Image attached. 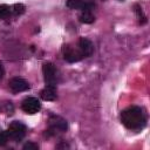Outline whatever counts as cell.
Masks as SVG:
<instances>
[{
	"label": "cell",
	"instance_id": "cell-1",
	"mask_svg": "<svg viewBox=\"0 0 150 150\" xmlns=\"http://www.w3.org/2000/svg\"><path fill=\"white\" fill-rule=\"evenodd\" d=\"M145 116L139 107H129L121 114V122L131 130H139L145 125Z\"/></svg>",
	"mask_w": 150,
	"mask_h": 150
},
{
	"label": "cell",
	"instance_id": "cell-13",
	"mask_svg": "<svg viewBox=\"0 0 150 150\" xmlns=\"http://www.w3.org/2000/svg\"><path fill=\"white\" fill-rule=\"evenodd\" d=\"M13 12H14L15 15H20L25 12V6L22 4H15L13 6Z\"/></svg>",
	"mask_w": 150,
	"mask_h": 150
},
{
	"label": "cell",
	"instance_id": "cell-16",
	"mask_svg": "<svg viewBox=\"0 0 150 150\" xmlns=\"http://www.w3.org/2000/svg\"><path fill=\"white\" fill-rule=\"evenodd\" d=\"M4 75H5V69H4V66H2V63L0 62V80L4 77Z\"/></svg>",
	"mask_w": 150,
	"mask_h": 150
},
{
	"label": "cell",
	"instance_id": "cell-5",
	"mask_svg": "<svg viewBox=\"0 0 150 150\" xmlns=\"http://www.w3.org/2000/svg\"><path fill=\"white\" fill-rule=\"evenodd\" d=\"M77 47H79L77 49H79V52L81 53L82 57H88V56H90V55L93 54V52H94V45H93V42H91L90 40L86 39V38H81V39L79 40Z\"/></svg>",
	"mask_w": 150,
	"mask_h": 150
},
{
	"label": "cell",
	"instance_id": "cell-3",
	"mask_svg": "<svg viewBox=\"0 0 150 150\" xmlns=\"http://www.w3.org/2000/svg\"><path fill=\"white\" fill-rule=\"evenodd\" d=\"M42 71H43V77H45V82L46 84H50V86H56V81H57V71L56 68L53 63L50 62H46L42 67Z\"/></svg>",
	"mask_w": 150,
	"mask_h": 150
},
{
	"label": "cell",
	"instance_id": "cell-12",
	"mask_svg": "<svg viewBox=\"0 0 150 150\" xmlns=\"http://www.w3.org/2000/svg\"><path fill=\"white\" fill-rule=\"evenodd\" d=\"M9 13H11V8L7 5H0V18L1 19L7 18Z\"/></svg>",
	"mask_w": 150,
	"mask_h": 150
},
{
	"label": "cell",
	"instance_id": "cell-8",
	"mask_svg": "<svg viewBox=\"0 0 150 150\" xmlns=\"http://www.w3.org/2000/svg\"><path fill=\"white\" fill-rule=\"evenodd\" d=\"M67 7L71 9L90 11L94 7V4L88 0H67Z\"/></svg>",
	"mask_w": 150,
	"mask_h": 150
},
{
	"label": "cell",
	"instance_id": "cell-6",
	"mask_svg": "<svg viewBox=\"0 0 150 150\" xmlns=\"http://www.w3.org/2000/svg\"><path fill=\"white\" fill-rule=\"evenodd\" d=\"M63 57L68 62H77L81 59H83L81 53L79 52V49H74L69 45H66L63 47Z\"/></svg>",
	"mask_w": 150,
	"mask_h": 150
},
{
	"label": "cell",
	"instance_id": "cell-10",
	"mask_svg": "<svg viewBox=\"0 0 150 150\" xmlns=\"http://www.w3.org/2000/svg\"><path fill=\"white\" fill-rule=\"evenodd\" d=\"M40 95L45 101H54L56 98V86L46 84V87L41 90Z\"/></svg>",
	"mask_w": 150,
	"mask_h": 150
},
{
	"label": "cell",
	"instance_id": "cell-4",
	"mask_svg": "<svg viewBox=\"0 0 150 150\" xmlns=\"http://www.w3.org/2000/svg\"><path fill=\"white\" fill-rule=\"evenodd\" d=\"M21 108L25 112L33 115L41 109V103L36 97H26L21 103Z\"/></svg>",
	"mask_w": 150,
	"mask_h": 150
},
{
	"label": "cell",
	"instance_id": "cell-7",
	"mask_svg": "<svg viewBox=\"0 0 150 150\" xmlns=\"http://www.w3.org/2000/svg\"><path fill=\"white\" fill-rule=\"evenodd\" d=\"M49 127L53 130H59V131H66L68 125H67V121L63 120L61 116H56V115H52L49 117Z\"/></svg>",
	"mask_w": 150,
	"mask_h": 150
},
{
	"label": "cell",
	"instance_id": "cell-11",
	"mask_svg": "<svg viewBox=\"0 0 150 150\" xmlns=\"http://www.w3.org/2000/svg\"><path fill=\"white\" fill-rule=\"evenodd\" d=\"M94 20H95V16L91 14L90 11H83L80 14V21L83 23H91L94 22Z\"/></svg>",
	"mask_w": 150,
	"mask_h": 150
},
{
	"label": "cell",
	"instance_id": "cell-9",
	"mask_svg": "<svg viewBox=\"0 0 150 150\" xmlns=\"http://www.w3.org/2000/svg\"><path fill=\"white\" fill-rule=\"evenodd\" d=\"M9 88L14 91V93H20V91H25L29 88V84L26 80L21 79V77H13L9 81Z\"/></svg>",
	"mask_w": 150,
	"mask_h": 150
},
{
	"label": "cell",
	"instance_id": "cell-2",
	"mask_svg": "<svg viewBox=\"0 0 150 150\" xmlns=\"http://www.w3.org/2000/svg\"><path fill=\"white\" fill-rule=\"evenodd\" d=\"M8 136L14 139L15 142H19L20 139L23 138V136L26 135V125L22 124L21 122H18V121H14L13 123H11L8 130Z\"/></svg>",
	"mask_w": 150,
	"mask_h": 150
},
{
	"label": "cell",
	"instance_id": "cell-14",
	"mask_svg": "<svg viewBox=\"0 0 150 150\" xmlns=\"http://www.w3.org/2000/svg\"><path fill=\"white\" fill-rule=\"evenodd\" d=\"M8 132L7 131H0V145H5L8 141Z\"/></svg>",
	"mask_w": 150,
	"mask_h": 150
},
{
	"label": "cell",
	"instance_id": "cell-15",
	"mask_svg": "<svg viewBox=\"0 0 150 150\" xmlns=\"http://www.w3.org/2000/svg\"><path fill=\"white\" fill-rule=\"evenodd\" d=\"M39 146L38 144L33 143V142H27L25 145H23V150H38Z\"/></svg>",
	"mask_w": 150,
	"mask_h": 150
}]
</instances>
